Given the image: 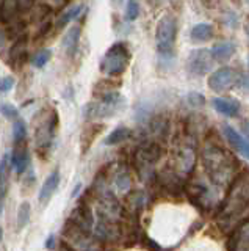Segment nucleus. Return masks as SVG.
I'll return each mask as SVG.
<instances>
[{"instance_id": "f8f14e48", "label": "nucleus", "mask_w": 249, "mask_h": 251, "mask_svg": "<svg viewBox=\"0 0 249 251\" xmlns=\"http://www.w3.org/2000/svg\"><path fill=\"white\" fill-rule=\"evenodd\" d=\"M19 11L18 0H2L0 3V21L3 24H10Z\"/></svg>"}, {"instance_id": "cd10ccee", "label": "nucleus", "mask_w": 249, "mask_h": 251, "mask_svg": "<svg viewBox=\"0 0 249 251\" xmlns=\"http://www.w3.org/2000/svg\"><path fill=\"white\" fill-rule=\"evenodd\" d=\"M149 2H151V5L154 3V5H158L160 2H161V0H149Z\"/></svg>"}, {"instance_id": "412c9836", "label": "nucleus", "mask_w": 249, "mask_h": 251, "mask_svg": "<svg viewBox=\"0 0 249 251\" xmlns=\"http://www.w3.org/2000/svg\"><path fill=\"white\" fill-rule=\"evenodd\" d=\"M138 16H139V3H138V0H127L126 19L127 21H135Z\"/></svg>"}, {"instance_id": "9d476101", "label": "nucleus", "mask_w": 249, "mask_h": 251, "mask_svg": "<svg viewBox=\"0 0 249 251\" xmlns=\"http://www.w3.org/2000/svg\"><path fill=\"white\" fill-rule=\"evenodd\" d=\"M58 185H60V173L53 171V173H50V175L47 176V179L44 180V184L41 187V190H40V201L41 202H47L52 198V195L55 193Z\"/></svg>"}, {"instance_id": "f03ea898", "label": "nucleus", "mask_w": 249, "mask_h": 251, "mask_svg": "<svg viewBox=\"0 0 249 251\" xmlns=\"http://www.w3.org/2000/svg\"><path fill=\"white\" fill-rule=\"evenodd\" d=\"M124 104V98L118 91L105 93L97 102L91 104L85 108V115L88 118H110L116 112H119Z\"/></svg>"}, {"instance_id": "aec40b11", "label": "nucleus", "mask_w": 249, "mask_h": 251, "mask_svg": "<svg viewBox=\"0 0 249 251\" xmlns=\"http://www.w3.org/2000/svg\"><path fill=\"white\" fill-rule=\"evenodd\" d=\"M50 57H52V50H49V49H43V50L36 52V53L33 55L32 65H33L35 68H43V66L45 65V63H47V61L50 60Z\"/></svg>"}, {"instance_id": "a878e982", "label": "nucleus", "mask_w": 249, "mask_h": 251, "mask_svg": "<svg viewBox=\"0 0 249 251\" xmlns=\"http://www.w3.org/2000/svg\"><path fill=\"white\" fill-rule=\"evenodd\" d=\"M241 130L245 132L246 138L249 140V120H243V121H241Z\"/></svg>"}, {"instance_id": "9b49d317", "label": "nucleus", "mask_w": 249, "mask_h": 251, "mask_svg": "<svg viewBox=\"0 0 249 251\" xmlns=\"http://www.w3.org/2000/svg\"><path fill=\"white\" fill-rule=\"evenodd\" d=\"M210 50H212V55L216 61H227L233 57V53H235V44H232L229 41L218 43Z\"/></svg>"}, {"instance_id": "393cba45", "label": "nucleus", "mask_w": 249, "mask_h": 251, "mask_svg": "<svg viewBox=\"0 0 249 251\" xmlns=\"http://www.w3.org/2000/svg\"><path fill=\"white\" fill-rule=\"evenodd\" d=\"M36 0H18V3H19V10L21 11H28V10H32L33 5H35Z\"/></svg>"}, {"instance_id": "bb28decb", "label": "nucleus", "mask_w": 249, "mask_h": 251, "mask_svg": "<svg viewBox=\"0 0 249 251\" xmlns=\"http://www.w3.org/2000/svg\"><path fill=\"white\" fill-rule=\"evenodd\" d=\"M5 44V35L2 33V31H0V47H2Z\"/></svg>"}, {"instance_id": "c756f323", "label": "nucleus", "mask_w": 249, "mask_h": 251, "mask_svg": "<svg viewBox=\"0 0 249 251\" xmlns=\"http://www.w3.org/2000/svg\"><path fill=\"white\" fill-rule=\"evenodd\" d=\"M248 65H249V58H248Z\"/></svg>"}, {"instance_id": "39448f33", "label": "nucleus", "mask_w": 249, "mask_h": 251, "mask_svg": "<svg viewBox=\"0 0 249 251\" xmlns=\"http://www.w3.org/2000/svg\"><path fill=\"white\" fill-rule=\"evenodd\" d=\"M238 82V73L233 68L224 66L216 69L215 73L208 77V88L213 91H227Z\"/></svg>"}, {"instance_id": "1a4fd4ad", "label": "nucleus", "mask_w": 249, "mask_h": 251, "mask_svg": "<svg viewBox=\"0 0 249 251\" xmlns=\"http://www.w3.org/2000/svg\"><path fill=\"white\" fill-rule=\"evenodd\" d=\"M213 108L218 113H221L224 116L233 118L240 113V104L235 99H226V98H215L212 100Z\"/></svg>"}, {"instance_id": "4be33fe9", "label": "nucleus", "mask_w": 249, "mask_h": 251, "mask_svg": "<svg viewBox=\"0 0 249 251\" xmlns=\"http://www.w3.org/2000/svg\"><path fill=\"white\" fill-rule=\"evenodd\" d=\"M0 112H2V115L5 118H8V120H14L16 121L18 120V116H19V112H18V108L11 105V104H3V105H0Z\"/></svg>"}, {"instance_id": "6e6552de", "label": "nucleus", "mask_w": 249, "mask_h": 251, "mask_svg": "<svg viewBox=\"0 0 249 251\" xmlns=\"http://www.w3.org/2000/svg\"><path fill=\"white\" fill-rule=\"evenodd\" d=\"M11 159L8 154H5L0 160V209H2V204L6 198V193H8L10 188V171H11Z\"/></svg>"}, {"instance_id": "f3484780", "label": "nucleus", "mask_w": 249, "mask_h": 251, "mask_svg": "<svg viewBox=\"0 0 249 251\" xmlns=\"http://www.w3.org/2000/svg\"><path fill=\"white\" fill-rule=\"evenodd\" d=\"M83 11V5H74V6H71L69 10H66L63 14L60 16V19H58V22H57V27H65V25H68L69 22L71 21H74L75 18H79L80 16V13Z\"/></svg>"}, {"instance_id": "423d86ee", "label": "nucleus", "mask_w": 249, "mask_h": 251, "mask_svg": "<svg viewBox=\"0 0 249 251\" xmlns=\"http://www.w3.org/2000/svg\"><path fill=\"white\" fill-rule=\"evenodd\" d=\"M223 132H224L226 140H227L241 155H245L246 159L249 160V140L245 138L243 135H240V133L233 129L232 126H227V124L223 126Z\"/></svg>"}, {"instance_id": "a211bd4d", "label": "nucleus", "mask_w": 249, "mask_h": 251, "mask_svg": "<svg viewBox=\"0 0 249 251\" xmlns=\"http://www.w3.org/2000/svg\"><path fill=\"white\" fill-rule=\"evenodd\" d=\"M27 137V126L24 121L16 120L13 124V138L14 143H21V141H25Z\"/></svg>"}, {"instance_id": "2eb2a0df", "label": "nucleus", "mask_w": 249, "mask_h": 251, "mask_svg": "<svg viewBox=\"0 0 249 251\" xmlns=\"http://www.w3.org/2000/svg\"><path fill=\"white\" fill-rule=\"evenodd\" d=\"M25 61V39H19L10 49V63L19 68Z\"/></svg>"}, {"instance_id": "ddd939ff", "label": "nucleus", "mask_w": 249, "mask_h": 251, "mask_svg": "<svg viewBox=\"0 0 249 251\" xmlns=\"http://www.w3.org/2000/svg\"><path fill=\"white\" fill-rule=\"evenodd\" d=\"M79 39H80V27H71L68 30V33L63 38V47L68 55H74L77 50V46H79Z\"/></svg>"}, {"instance_id": "6ab92c4d", "label": "nucleus", "mask_w": 249, "mask_h": 251, "mask_svg": "<svg viewBox=\"0 0 249 251\" xmlns=\"http://www.w3.org/2000/svg\"><path fill=\"white\" fill-rule=\"evenodd\" d=\"M28 220H30V204L25 201V202L21 204V207L18 210V227L19 229L27 226Z\"/></svg>"}, {"instance_id": "7ed1b4c3", "label": "nucleus", "mask_w": 249, "mask_h": 251, "mask_svg": "<svg viewBox=\"0 0 249 251\" xmlns=\"http://www.w3.org/2000/svg\"><path fill=\"white\" fill-rule=\"evenodd\" d=\"M177 33V24L173 16H163L157 24V31H155V41H157V49L161 55H171L174 49Z\"/></svg>"}, {"instance_id": "20e7f679", "label": "nucleus", "mask_w": 249, "mask_h": 251, "mask_svg": "<svg viewBox=\"0 0 249 251\" xmlns=\"http://www.w3.org/2000/svg\"><path fill=\"white\" fill-rule=\"evenodd\" d=\"M213 55L208 49H196L186 58V68L194 75H205L213 68Z\"/></svg>"}, {"instance_id": "c85d7f7f", "label": "nucleus", "mask_w": 249, "mask_h": 251, "mask_svg": "<svg viewBox=\"0 0 249 251\" xmlns=\"http://www.w3.org/2000/svg\"><path fill=\"white\" fill-rule=\"evenodd\" d=\"M0 240H2V227H0Z\"/></svg>"}, {"instance_id": "4468645a", "label": "nucleus", "mask_w": 249, "mask_h": 251, "mask_svg": "<svg viewBox=\"0 0 249 251\" xmlns=\"http://www.w3.org/2000/svg\"><path fill=\"white\" fill-rule=\"evenodd\" d=\"M191 39L193 41H208L213 36V25L212 24H198L191 28Z\"/></svg>"}, {"instance_id": "dca6fc26", "label": "nucleus", "mask_w": 249, "mask_h": 251, "mask_svg": "<svg viewBox=\"0 0 249 251\" xmlns=\"http://www.w3.org/2000/svg\"><path fill=\"white\" fill-rule=\"evenodd\" d=\"M130 137V129L129 127H124V126H119V127H116L110 135L105 138L104 143L112 146V145H119L122 141H126L127 138Z\"/></svg>"}, {"instance_id": "b1692460", "label": "nucleus", "mask_w": 249, "mask_h": 251, "mask_svg": "<svg viewBox=\"0 0 249 251\" xmlns=\"http://www.w3.org/2000/svg\"><path fill=\"white\" fill-rule=\"evenodd\" d=\"M14 83H16L14 77H11V75L2 77V78H0V93H8L14 86Z\"/></svg>"}, {"instance_id": "0eeeda50", "label": "nucleus", "mask_w": 249, "mask_h": 251, "mask_svg": "<svg viewBox=\"0 0 249 251\" xmlns=\"http://www.w3.org/2000/svg\"><path fill=\"white\" fill-rule=\"evenodd\" d=\"M28 162H30V157H28L25 141L14 143V149L11 152V167L14 168V171L24 173L28 167Z\"/></svg>"}, {"instance_id": "f257e3e1", "label": "nucleus", "mask_w": 249, "mask_h": 251, "mask_svg": "<svg viewBox=\"0 0 249 251\" xmlns=\"http://www.w3.org/2000/svg\"><path fill=\"white\" fill-rule=\"evenodd\" d=\"M130 61V52L129 47L124 43H116L108 49L100 61V71L105 75L116 77L121 75L127 69Z\"/></svg>"}, {"instance_id": "5701e85b", "label": "nucleus", "mask_w": 249, "mask_h": 251, "mask_svg": "<svg viewBox=\"0 0 249 251\" xmlns=\"http://www.w3.org/2000/svg\"><path fill=\"white\" fill-rule=\"evenodd\" d=\"M186 100H188V104L191 107H202L205 102V98L202 96V94L196 93V91H191L188 96H186Z\"/></svg>"}]
</instances>
